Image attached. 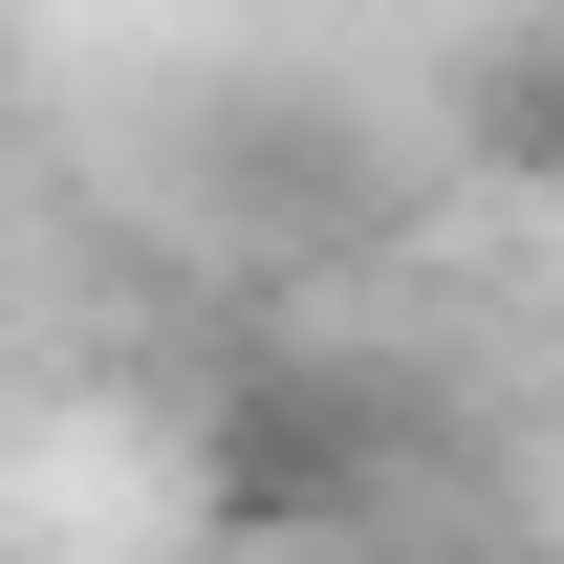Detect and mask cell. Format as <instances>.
I'll use <instances>...</instances> for the list:
<instances>
[{
    "label": "cell",
    "mask_w": 564,
    "mask_h": 564,
    "mask_svg": "<svg viewBox=\"0 0 564 564\" xmlns=\"http://www.w3.org/2000/svg\"><path fill=\"white\" fill-rule=\"evenodd\" d=\"M196 478H217V521H239V543L369 521V499H391V369H348V348H261V369H217Z\"/></svg>",
    "instance_id": "6da1fadb"
}]
</instances>
